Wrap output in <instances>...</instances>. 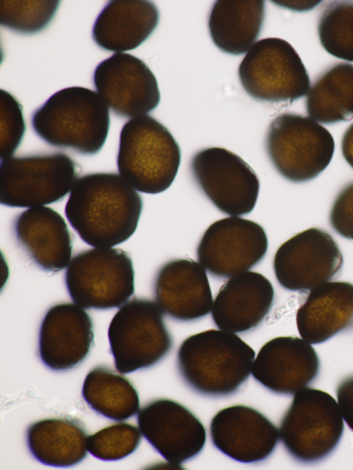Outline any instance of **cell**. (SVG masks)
<instances>
[{"mask_svg": "<svg viewBox=\"0 0 353 470\" xmlns=\"http://www.w3.org/2000/svg\"><path fill=\"white\" fill-rule=\"evenodd\" d=\"M142 208L141 196L120 174L92 173L77 180L65 214L85 243L112 247L134 233Z\"/></svg>", "mask_w": 353, "mask_h": 470, "instance_id": "6da1fadb", "label": "cell"}, {"mask_svg": "<svg viewBox=\"0 0 353 470\" xmlns=\"http://www.w3.org/2000/svg\"><path fill=\"white\" fill-rule=\"evenodd\" d=\"M255 351L236 333L208 329L190 336L180 345L177 367L186 385L208 396L234 393L246 381Z\"/></svg>", "mask_w": 353, "mask_h": 470, "instance_id": "7a4b0ae2", "label": "cell"}, {"mask_svg": "<svg viewBox=\"0 0 353 470\" xmlns=\"http://www.w3.org/2000/svg\"><path fill=\"white\" fill-rule=\"evenodd\" d=\"M34 133L48 145L93 155L104 145L110 112L98 92L72 86L50 96L32 114Z\"/></svg>", "mask_w": 353, "mask_h": 470, "instance_id": "3957f363", "label": "cell"}, {"mask_svg": "<svg viewBox=\"0 0 353 470\" xmlns=\"http://www.w3.org/2000/svg\"><path fill=\"white\" fill-rule=\"evenodd\" d=\"M181 150L162 123L148 115L123 126L117 163L119 174L137 191L155 194L170 187L178 172Z\"/></svg>", "mask_w": 353, "mask_h": 470, "instance_id": "277c9868", "label": "cell"}, {"mask_svg": "<svg viewBox=\"0 0 353 470\" xmlns=\"http://www.w3.org/2000/svg\"><path fill=\"white\" fill-rule=\"evenodd\" d=\"M344 429L336 400L314 388L296 392L282 418L279 437L288 453L303 463H313L329 456Z\"/></svg>", "mask_w": 353, "mask_h": 470, "instance_id": "5b68a950", "label": "cell"}, {"mask_svg": "<svg viewBox=\"0 0 353 470\" xmlns=\"http://www.w3.org/2000/svg\"><path fill=\"white\" fill-rule=\"evenodd\" d=\"M265 148L277 172L294 183L310 181L330 164L334 152L331 133L312 119L283 113L270 124Z\"/></svg>", "mask_w": 353, "mask_h": 470, "instance_id": "8992f818", "label": "cell"}, {"mask_svg": "<svg viewBox=\"0 0 353 470\" xmlns=\"http://www.w3.org/2000/svg\"><path fill=\"white\" fill-rule=\"evenodd\" d=\"M71 299L83 309L121 307L134 292V272L129 254L119 248L96 247L77 254L65 274Z\"/></svg>", "mask_w": 353, "mask_h": 470, "instance_id": "52a82bcc", "label": "cell"}, {"mask_svg": "<svg viewBox=\"0 0 353 470\" xmlns=\"http://www.w3.org/2000/svg\"><path fill=\"white\" fill-rule=\"evenodd\" d=\"M78 167L61 152L1 159L0 203L30 208L58 202L72 189Z\"/></svg>", "mask_w": 353, "mask_h": 470, "instance_id": "ba28073f", "label": "cell"}, {"mask_svg": "<svg viewBox=\"0 0 353 470\" xmlns=\"http://www.w3.org/2000/svg\"><path fill=\"white\" fill-rule=\"evenodd\" d=\"M108 336L115 367L121 374L157 364L172 346L162 311L156 302L145 298H134L120 307Z\"/></svg>", "mask_w": 353, "mask_h": 470, "instance_id": "9c48e42d", "label": "cell"}, {"mask_svg": "<svg viewBox=\"0 0 353 470\" xmlns=\"http://www.w3.org/2000/svg\"><path fill=\"white\" fill-rule=\"evenodd\" d=\"M238 74L245 92L261 101L291 103L303 97L310 86L299 54L279 38L254 43L241 62Z\"/></svg>", "mask_w": 353, "mask_h": 470, "instance_id": "30bf717a", "label": "cell"}, {"mask_svg": "<svg viewBox=\"0 0 353 470\" xmlns=\"http://www.w3.org/2000/svg\"><path fill=\"white\" fill-rule=\"evenodd\" d=\"M196 184L223 213L239 216L250 213L257 201L260 183L252 167L223 147L200 150L190 163Z\"/></svg>", "mask_w": 353, "mask_h": 470, "instance_id": "8fae6325", "label": "cell"}, {"mask_svg": "<svg viewBox=\"0 0 353 470\" xmlns=\"http://www.w3.org/2000/svg\"><path fill=\"white\" fill-rule=\"evenodd\" d=\"M343 264L341 252L332 236L312 227L293 236L278 248L273 267L282 287L305 292L334 279Z\"/></svg>", "mask_w": 353, "mask_h": 470, "instance_id": "7c38bea8", "label": "cell"}, {"mask_svg": "<svg viewBox=\"0 0 353 470\" xmlns=\"http://www.w3.org/2000/svg\"><path fill=\"white\" fill-rule=\"evenodd\" d=\"M266 233L259 223L230 216L211 224L196 249L199 263L216 278H230L249 271L264 258Z\"/></svg>", "mask_w": 353, "mask_h": 470, "instance_id": "4fadbf2b", "label": "cell"}, {"mask_svg": "<svg viewBox=\"0 0 353 470\" xmlns=\"http://www.w3.org/2000/svg\"><path fill=\"white\" fill-rule=\"evenodd\" d=\"M93 83L119 117L146 115L160 102L154 74L141 59L128 53H115L100 62L93 74Z\"/></svg>", "mask_w": 353, "mask_h": 470, "instance_id": "5bb4252c", "label": "cell"}, {"mask_svg": "<svg viewBox=\"0 0 353 470\" xmlns=\"http://www.w3.org/2000/svg\"><path fill=\"white\" fill-rule=\"evenodd\" d=\"M137 423L147 441L172 465L192 459L205 444L203 425L188 409L172 400L148 402L139 411Z\"/></svg>", "mask_w": 353, "mask_h": 470, "instance_id": "9a60e30c", "label": "cell"}, {"mask_svg": "<svg viewBox=\"0 0 353 470\" xmlns=\"http://www.w3.org/2000/svg\"><path fill=\"white\" fill-rule=\"evenodd\" d=\"M214 446L228 457L243 463L268 458L279 438L276 427L255 409L242 405L218 411L210 423Z\"/></svg>", "mask_w": 353, "mask_h": 470, "instance_id": "2e32d148", "label": "cell"}, {"mask_svg": "<svg viewBox=\"0 0 353 470\" xmlns=\"http://www.w3.org/2000/svg\"><path fill=\"white\" fill-rule=\"evenodd\" d=\"M319 368V356L310 343L297 336H278L261 347L251 373L271 391L290 395L306 388Z\"/></svg>", "mask_w": 353, "mask_h": 470, "instance_id": "e0dca14e", "label": "cell"}, {"mask_svg": "<svg viewBox=\"0 0 353 470\" xmlns=\"http://www.w3.org/2000/svg\"><path fill=\"white\" fill-rule=\"evenodd\" d=\"M93 341L90 315L75 303L57 304L48 310L41 322L39 358L51 370H68L85 360Z\"/></svg>", "mask_w": 353, "mask_h": 470, "instance_id": "ac0fdd59", "label": "cell"}, {"mask_svg": "<svg viewBox=\"0 0 353 470\" xmlns=\"http://www.w3.org/2000/svg\"><path fill=\"white\" fill-rule=\"evenodd\" d=\"M154 292L162 312L179 321L199 319L212 310L206 270L192 259H175L163 265L155 277Z\"/></svg>", "mask_w": 353, "mask_h": 470, "instance_id": "d6986e66", "label": "cell"}, {"mask_svg": "<svg viewBox=\"0 0 353 470\" xmlns=\"http://www.w3.org/2000/svg\"><path fill=\"white\" fill-rule=\"evenodd\" d=\"M274 290L263 274L247 271L230 277L213 300L212 317L221 330L242 333L256 327L270 312Z\"/></svg>", "mask_w": 353, "mask_h": 470, "instance_id": "ffe728a7", "label": "cell"}, {"mask_svg": "<svg viewBox=\"0 0 353 470\" xmlns=\"http://www.w3.org/2000/svg\"><path fill=\"white\" fill-rule=\"evenodd\" d=\"M19 247L41 269L58 272L66 267L72 252V240L62 216L46 206L30 207L13 223Z\"/></svg>", "mask_w": 353, "mask_h": 470, "instance_id": "44dd1931", "label": "cell"}, {"mask_svg": "<svg viewBox=\"0 0 353 470\" xmlns=\"http://www.w3.org/2000/svg\"><path fill=\"white\" fill-rule=\"evenodd\" d=\"M298 331L310 344L322 343L353 325V284L329 281L310 290L296 314Z\"/></svg>", "mask_w": 353, "mask_h": 470, "instance_id": "7402d4cb", "label": "cell"}, {"mask_svg": "<svg viewBox=\"0 0 353 470\" xmlns=\"http://www.w3.org/2000/svg\"><path fill=\"white\" fill-rule=\"evenodd\" d=\"M159 12L145 0H113L104 6L92 30V39L101 49L122 53L142 44L157 27Z\"/></svg>", "mask_w": 353, "mask_h": 470, "instance_id": "603a6c76", "label": "cell"}, {"mask_svg": "<svg viewBox=\"0 0 353 470\" xmlns=\"http://www.w3.org/2000/svg\"><path fill=\"white\" fill-rule=\"evenodd\" d=\"M26 440L32 457L47 466L72 467L87 456L85 429L73 417L37 421L28 427Z\"/></svg>", "mask_w": 353, "mask_h": 470, "instance_id": "cb8c5ba5", "label": "cell"}, {"mask_svg": "<svg viewBox=\"0 0 353 470\" xmlns=\"http://www.w3.org/2000/svg\"><path fill=\"white\" fill-rule=\"evenodd\" d=\"M264 19V1L219 0L210 13V34L221 51L242 54L249 51L257 39Z\"/></svg>", "mask_w": 353, "mask_h": 470, "instance_id": "d4e9b609", "label": "cell"}, {"mask_svg": "<svg viewBox=\"0 0 353 470\" xmlns=\"http://www.w3.org/2000/svg\"><path fill=\"white\" fill-rule=\"evenodd\" d=\"M306 110L313 120L324 124L353 119V65H334L310 87Z\"/></svg>", "mask_w": 353, "mask_h": 470, "instance_id": "484cf974", "label": "cell"}, {"mask_svg": "<svg viewBox=\"0 0 353 470\" xmlns=\"http://www.w3.org/2000/svg\"><path fill=\"white\" fill-rule=\"evenodd\" d=\"M82 396L92 410L114 420L130 418L139 408V395L132 383L106 367H97L89 371Z\"/></svg>", "mask_w": 353, "mask_h": 470, "instance_id": "4316f807", "label": "cell"}, {"mask_svg": "<svg viewBox=\"0 0 353 470\" xmlns=\"http://www.w3.org/2000/svg\"><path fill=\"white\" fill-rule=\"evenodd\" d=\"M318 34L331 55L353 62V1H334L322 13Z\"/></svg>", "mask_w": 353, "mask_h": 470, "instance_id": "83f0119b", "label": "cell"}, {"mask_svg": "<svg viewBox=\"0 0 353 470\" xmlns=\"http://www.w3.org/2000/svg\"><path fill=\"white\" fill-rule=\"evenodd\" d=\"M59 3L54 0H0V23L21 34L39 32L51 22Z\"/></svg>", "mask_w": 353, "mask_h": 470, "instance_id": "f1b7e54d", "label": "cell"}, {"mask_svg": "<svg viewBox=\"0 0 353 470\" xmlns=\"http://www.w3.org/2000/svg\"><path fill=\"white\" fill-rule=\"evenodd\" d=\"M141 439L139 428L125 422L104 427L88 436V451L104 461H116L132 453Z\"/></svg>", "mask_w": 353, "mask_h": 470, "instance_id": "f546056e", "label": "cell"}, {"mask_svg": "<svg viewBox=\"0 0 353 470\" xmlns=\"http://www.w3.org/2000/svg\"><path fill=\"white\" fill-rule=\"evenodd\" d=\"M1 159L12 156L20 145L26 124L20 103L8 92L0 90Z\"/></svg>", "mask_w": 353, "mask_h": 470, "instance_id": "4dcf8cb0", "label": "cell"}, {"mask_svg": "<svg viewBox=\"0 0 353 470\" xmlns=\"http://www.w3.org/2000/svg\"><path fill=\"white\" fill-rule=\"evenodd\" d=\"M329 221L336 233L353 240V183L338 194L332 204Z\"/></svg>", "mask_w": 353, "mask_h": 470, "instance_id": "1f68e13d", "label": "cell"}, {"mask_svg": "<svg viewBox=\"0 0 353 470\" xmlns=\"http://www.w3.org/2000/svg\"><path fill=\"white\" fill-rule=\"evenodd\" d=\"M336 394L343 418L353 431V375L339 384Z\"/></svg>", "mask_w": 353, "mask_h": 470, "instance_id": "d6a6232c", "label": "cell"}, {"mask_svg": "<svg viewBox=\"0 0 353 470\" xmlns=\"http://www.w3.org/2000/svg\"><path fill=\"white\" fill-rule=\"evenodd\" d=\"M341 150L343 157L353 168V123L348 127L343 134Z\"/></svg>", "mask_w": 353, "mask_h": 470, "instance_id": "836d02e7", "label": "cell"}, {"mask_svg": "<svg viewBox=\"0 0 353 470\" xmlns=\"http://www.w3.org/2000/svg\"><path fill=\"white\" fill-rule=\"evenodd\" d=\"M274 3H276V4L288 8L290 10H296V11H305V10H308L312 9L314 7H315L316 5H318L319 3L321 1H273Z\"/></svg>", "mask_w": 353, "mask_h": 470, "instance_id": "e575fe53", "label": "cell"}]
</instances>
